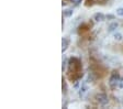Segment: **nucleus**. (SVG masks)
I'll use <instances>...</instances> for the list:
<instances>
[{
    "instance_id": "nucleus-1",
    "label": "nucleus",
    "mask_w": 123,
    "mask_h": 109,
    "mask_svg": "<svg viewBox=\"0 0 123 109\" xmlns=\"http://www.w3.org/2000/svg\"><path fill=\"white\" fill-rule=\"evenodd\" d=\"M82 75V67H81V63L78 58H72L69 61V66H68V76L69 81L75 82L78 78H80Z\"/></svg>"
},
{
    "instance_id": "nucleus-2",
    "label": "nucleus",
    "mask_w": 123,
    "mask_h": 109,
    "mask_svg": "<svg viewBox=\"0 0 123 109\" xmlns=\"http://www.w3.org/2000/svg\"><path fill=\"white\" fill-rule=\"evenodd\" d=\"M105 0H87V6L93 5V3H105Z\"/></svg>"
},
{
    "instance_id": "nucleus-3",
    "label": "nucleus",
    "mask_w": 123,
    "mask_h": 109,
    "mask_svg": "<svg viewBox=\"0 0 123 109\" xmlns=\"http://www.w3.org/2000/svg\"><path fill=\"white\" fill-rule=\"evenodd\" d=\"M70 1H73V2H79L80 0H70Z\"/></svg>"
}]
</instances>
